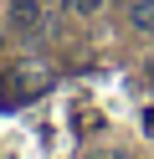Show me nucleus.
I'll list each match as a JSON object with an SVG mask.
<instances>
[{
    "mask_svg": "<svg viewBox=\"0 0 154 159\" xmlns=\"http://www.w3.org/2000/svg\"><path fill=\"white\" fill-rule=\"evenodd\" d=\"M128 21L139 26V31H154V0H133V5H128Z\"/></svg>",
    "mask_w": 154,
    "mask_h": 159,
    "instance_id": "obj_2",
    "label": "nucleus"
},
{
    "mask_svg": "<svg viewBox=\"0 0 154 159\" xmlns=\"http://www.w3.org/2000/svg\"><path fill=\"white\" fill-rule=\"evenodd\" d=\"M67 5H72V11H82V16H87V11H98L103 0H67Z\"/></svg>",
    "mask_w": 154,
    "mask_h": 159,
    "instance_id": "obj_3",
    "label": "nucleus"
},
{
    "mask_svg": "<svg viewBox=\"0 0 154 159\" xmlns=\"http://www.w3.org/2000/svg\"><path fill=\"white\" fill-rule=\"evenodd\" d=\"M10 21H16V26H36L41 21V5H36V0H10Z\"/></svg>",
    "mask_w": 154,
    "mask_h": 159,
    "instance_id": "obj_1",
    "label": "nucleus"
}]
</instances>
